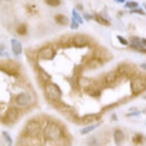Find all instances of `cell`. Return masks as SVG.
Here are the masks:
<instances>
[{"instance_id":"cell-8","label":"cell","mask_w":146,"mask_h":146,"mask_svg":"<svg viewBox=\"0 0 146 146\" xmlns=\"http://www.w3.org/2000/svg\"><path fill=\"white\" fill-rule=\"evenodd\" d=\"M116 71L119 76L132 77L135 74V67L129 64H121L118 66Z\"/></svg>"},{"instance_id":"cell-38","label":"cell","mask_w":146,"mask_h":146,"mask_svg":"<svg viewBox=\"0 0 146 146\" xmlns=\"http://www.w3.org/2000/svg\"><path fill=\"white\" fill-rule=\"evenodd\" d=\"M140 67H141V69L145 70H146V63H143V64H141V65H140Z\"/></svg>"},{"instance_id":"cell-27","label":"cell","mask_w":146,"mask_h":146,"mask_svg":"<svg viewBox=\"0 0 146 146\" xmlns=\"http://www.w3.org/2000/svg\"><path fill=\"white\" fill-rule=\"evenodd\" d=\"M44 2L50 7H58L60 5V0H44Z\"/></svg>"},{"instance_id":"cell-28","label":"cell","mask_w":146,"mask_h":146,"mask_svg":"<svg viewBox=\"0 0 146 146\" xmlns=\"http://www.w3.org/2000/svg\"><path fill=\"white\" fill-rule=\"evenodd\" d=\"M72 18H74L77 22H79L80 24H83V23H84L83 19H82L81 16L80 15L79 13H78L75 9H74L72 11Z\"/></svg>"},{"instance_id":"cell-2","label":"cell","mask_w":146,"mask_h":146,"mask_svg":"<svg viewBox=\"0 0 146 146\" xmlns=\"http://www.w3.org/2000/svg\"><path fill=\"white\" fill-rule=\"evenodd\" d=\"M44 92L45 96L49 100L54 103L60 102L62 92L60 87L56 84L48 82L45 84H44Z\"/></svg>"},{"instance_id":"cell-33","label":"cell","mask_w":146,"mask_h":146,"mask_svg":"<svg viewBox=\"0 0 146 146\" xmlns=\"http://www.w3.org/2000/svg\"><path fill=\"white\" fill-rule=\"evenodd\" d=\"M117 39L119 40V41L120 43L122 44H123V45H128V44H129L128 41H127L125 38H124L123 37H122V36L117 35Z\"/></svg>"},{"instance_id":"cell-15","label":"cell","mask_w":146,"mask_h":146,"mask_svg":"<svg viewBox=\"0 0 146 146\" xmlns=\"http://www.w3.org/2000/svg\"><path fill=\"white\" fill-rule=\"evenodd\" d=\"M103 64V61L101 60L100 59L96 58V57H94L91 59L86 62V67L90 70H94V69H97V68H100V67Z\"/></svg>"},{"instance_id":"cell-6","label":"cell","mask_w":146,"mask_h":146,"mask_svg":"<svg viewBox=\"0 0 146 146\" xmlns=\"http://www.w3.org/2000/svg\"><path fill=\"white\" fill-rule=\"evenodd\" d=\"M90 38L84 35H77L72 37V44L76 48H84L90 44Z\"/></svg>"},{"instance_id":"cell-24","label":"cell","mask_w":146,"mask_h":146,"mask_svg":"<svg viewBox=\"0 0 146 146\" xmlns=\"http://www.w3.org/2000/svg\"><path fill=\"white\" fill-rule=\"evenodd\" d=\"M95 20H96V22L97 23H99L101 25H103V26H110V22L106 19H104L103 16L100 15H95Z\"/></svg>"},{"instance_id":"cell-9","label":"cell","mask_w":146,"mask_h":146,"mask_svg":"<svg viewBox=\"0 0 146 146\" xmlns=\"http://www.w3.org/2000/svg\"><path fill=\"white\" fill-rule=\"evenodd\" d=\"M17 104L21 106H28L31 103L32 97L28 93H22L19 94L15 99Z\"/></svg>"},{"instance_id":"cell-21","label":"cell","mask_w":146,"mask_h":146,"mask_svg":"<svg viewBox=\"0 0 146 146\" xmlns=\"http://www.w3.org/2000/svg\"><path fill=\"white\" fill-rule=\"evenodd\" d=\"M54 20H55L56 23H58L60 25H67L68 23V18L66 15L62 14H58L54 16Z\"/></svg>"},{"instance_id":"cell-44","label":"cell","mask_w":146,"mask_h":146,"mask_svg":"<svg viewBox=\"0 0 146 146\" xmlns=\"http://www.w3.org/2000/svg\"></svg>"},{"instance_id":"cell-14","label":"cell","mask_w":146,"mask_h":146,"mask_svg":"<svg viewBox=\"0 0 146 146\" xmlns=\"http://www.w3.org/2000/svg\"><path fill=\"white\" fill-rule=\"evenodd\" d=\"M23 145L26 146H41V142L38 136H25Z\"/></svg>"},{"instance_id":"cell-32","label":"cell","mask_w":146,"mask_h":146,"mask_svg":"<svg viewBox=\"0 0 146 146\" xmlns=\"http://www.w3.org/2000/svg\"><path fill=\"white\" fill-rule=\"evenodd\" d=\"M79 22H77L76 20L74 19V18H72V22H71V25H70V29H78V27H79Z\"/></svg>"},{"instance_id":"cell-31","label":"cell","mask_w":146,"mask_h":146,"mask_svg":"<svg viewBox=\"0 0 146 146\" xmlns=\"http://www.w3.org/2000/svg\"><path fill=\"white\" fill-rule=\"evenodd\" d=\"M125 6L126 8H129V9H136L139 6V4L136 2H128V3H126Z\"/></svg>"},{"instance_id":"cell-17","label":"cell","mask_w":146,"mask_h":146,"mask_svg":"<svg viewBox=\"0 0 146 146\" xmlns=\"http://www.w3.org/2000/svg\"><path fill=\"white\" fill-rule=\"evenodd\" d=\"M11 45L12 50L15 55H19L22 52V45L21 42L17 39H12L11 40Z\"/></svg>"},{"instance_id":"cell-19","label":"cell","mask_w":146,"mask_h":146,"mask_svg":"<svg viewBox=\"0 0 146 146\" xmlns=\"http://www.w3.org/2000/svg\"><path fill=\"white\" fill-rule=\"evenodd\" d=\"M113 136H114V140H115V143L116 145L119 146L124 141L125 134L123 131H122L121 129L115 130L113 134Z\"/></svg>"},{"instance_id":"cell-43","label":"cell","mask_w":146,"mask_h":146,"mask_svg":"<svg viewBox=\"0 0 146 146\" xmlns=\"http://www.w3.org/2000/svg\"><path fill=\"white\" fill-rule=\"evenodd\" d=\"M145 9H146V5H145Z\"/></svg>"},{"instance_id":"cell-11","label":"cell","mask_w":146,"mask_h":146,"mask_svg":"<svg viewBox=\"0 0 146 146\" xmlns=\"http://www.w3.org/2000/svg\"><path fill=\"white\" fill-rule=\"evenodd\" d=\"M94 57L100 59L103 61L109 60L111 58V54L110 51H108L106 48H97L95 49V51L94 53Z\"/></svg>"},{"instance_id":"cell-29","label":"cell","mask_w":146,"mask_h":146,"mask_svg":"<svg viewBox=\"0 0 146 146\" xmlns=\"http://www.w3.org/2000/svg\"><path fill=\"white\" fill-rule=\"evenodd\" d=\"M3 135L4 137V139H5V141L7 142L8 146H12L13 141H12V139L10 136V135L9 134V132L4 131V132H3Z\"/></svg>"},{"instance_id":"cell-41","label":"cell","mask_w":146,"mask_h":146,"mask_svg":"<svg viewBox=\"0 0 146 146\" xmlns=\"http://www.w3.org/2000/svg\"><path fill=\"white\" fill-rule=\"evenodd\" d=\"M21 146H26V145H23V144H22V145Z\"/></svg>"},{"instance_id":"cell-25","label":"cell","mask_w":146,"mask_h":146,"mask_svg":"<svg viewBox=\"0 0 146 146\" xmlns=\"http://www.w3.org/2000/svg\"><path fill=\"white\" fill-rule=\"evenodd\" d=\"M131 43H132V46L135 47V48H141V49H143V48L141 47V39L138 38V37H132L131 38Z\"/></svg>"},{"instance_id":"cell-13","label":"cell","mask_w":146,"mask_h":146,"mask_svg":"<svg viewBox=\"0 0 146 146\" xmlns=\"http://www.w3.org/2000/svg\"><path fill=\"white\" fill-rule=\"evenodd\" d=\"M94 84V80L90 79V78H87V77H80L77 79V85H78V86H80V88H83L85 91L87 89L90 88Z\"/></svg>"},{"instance_id":"cell-10","label":"cell","mask_w":146,"mask_h":146,"mask_svg":"<svg viewBox=\"0 0 146 146\" xmlns=\"http://www.w3.org/2000/svg\"><path fill=\"white\" fill-rule=\"evenodd\" d=\"M119 75L117 73L116 70H113L107 73L106 74L105 77H104V84L108 86H114L116 83V81L119 79Z\"/></svg>"},{"instance_id":"cell-7","label":"cell","mask_w":146,"mask_h":146,"mask_svg":"<svg viewBox=\"0 0 146 146\" xmlns=\"http://www.w3.org/2000/svg\"><path fill=\"white\" fill-rule=\"evenodd\" d=\"M19 110L16 108L10 107L5 111V115L3 116V122L5 123H13L19 118Z\"/></svg>"},{"instance_id":"cell-42","label":"cell","mask_w":146,"mask_h":146,"mask_svg":"<svg viewBox=\"0 0 146 146\" xmlns=\"http://www.w3.org/2000/svg\"><path fill=\"white\" fill-rule=\"evenodd\" d=\"M145 99H146V96H145Z\"/></svg>"},{"instance_id":"cell-1","label":"cell","mask_w":146,"mask_h":146,"mask_svg":"<svg viewBox=\"0 0 146 146\" xmlns=\"http://www.w3.org/2000/svg\"><path fill=\"white\" fill-rule=\"evenodd\" d=\"M63 131L61 127L54 122H48L44 129V135L48 140L57 141L61 138Z\"/></svg>"},{"instance_id":"cell-34","label":"cell","mask_w":146,"mask_h":146,"mask_svg":"<svg viewBox=\"0 0 146 146\" xmlns=\"http://www.w3.org/2000/svg\"><path fill=\"white\" fill-rule=\"evenodd\" d=\"M131 13H137V14H141V15H145V12H143V10L141 9H134L131 11Z\"/></svg>"},{"instance_id":"cell-26","label":"cell","mask_w":146,"mask_h":146,"mask_svg":"<svg viewBox=\"0 0 146 146\" xmlns=\"http://www.w3.org/2000/svg\"><path fill=\"white\" fill-rule=\"evenodd\" d=\"M17 33L20 35H25L27 33V27L25 25L22 24L17 28Z\"/></svg>"},{"instance_id":"cell-12","label":"cell","mask_w":146,"mask_h":146,"mask_svg":"<svg viewBox=\"0 0 146 146\" xmlns=\"http://www.w3.org/2000/svg\"><path fill=\"white\" fill-rule=\"evenodd\" d=\"M0 70L9 75H14L17 74V67L13 62L3 63L0 64Z\"/></svg>"},{"instance_id":"cell-5","label":"cell","mask_w":146,"mask_h":146,"mask_svg":"<svg viewBox=\"0 0 146 146\" xmlns=\"http://www.w3.org/2000/svg\"><path fill=\"white\" fill-rule=\"evenodd\" d=\"M56 52L52 46L47 45L41 48L38 51V57L42 60H50L55 57Z\"/></svg>"},{"instance_id":"cell-36","label":"cell","mask_w":146,"mask_h":146,"mask_svg":"<svg viewBox=\"0 0 146 146\" xmlns=\"http://www.w3.org/2000/svg\"><path fill=\"white\" fill-rule=\"evenodd\" d=\"M140 114V113L139 112H137V113H129V114H127V116H133V115H135V116H136V115H139Z\"/></svg>"},{"instance_id":"cell-18","label":"cell","mask_w":146,"mask_h":146,"mask_svg":"<svg viewBox=\"0 0 146 146\" xmlns=\"http://www.w3.org/2000/svg\"><path fill=\"white\" fill-rule=\"evenodd\" d=\"M58 105L56 106V108L58 109V111L64 114H70L72 112H74V109L70 106L67 105L65 103H61L58 102Z\"/></svg>"},{"instance_id":"cell-35","label":"cell","mask_w":146,"mask_h":146,"mask_svg":"<svg viewBox=\"0 0 146 146\" xmlns=\"http://www.w3.org/2000/svg\"><path fill=\"white\" fill-rule=\"evenodd\" d=\"M44 146H56L55 144L54 143V141H50V140H48L45 142V145Z\"/></svg>"},{"instance_id":"cell-37","label":"cell","mask_w":146,"mask_h":146,"mask_svg":"<svg viewBox=\"0 0 146 146\" xmlns=\"http://www.w3.org/2000/svg\"><path fill=\"white\" fill-rule=\"evenodd\" d=\"M141 44H142V45L145 46L146 47V38L141 39Z\"/></svg>"},{"instance_id":"cell-40","label":"cell","mask_w":146,"mask_h":146,"mask_svg":"<svg viewBox=\"0 0 146 146\" xmlns=\"http://www.w3.org/2000/svg\"><path fill=\"white\" fill-rule=\"evenodd\" d=\"M3 49H0V56H3Z\"/></svg>"},{"instance_id":"cell-22","label":"cell","mask_w":146,"mask_h":146,"mask_svg":"<svg viewBox=\"0 0 146 146\" xmlns=\"http://www.w3.org/2000/svg\"><path fill=\"white\" fill-rule=\"evenodd\" d=\"M39 74V79L40 80L43 82L44 84H45L46 83H48V82H50V76L48 74L47 72H45L44 70L40 69L38 72Z\"/></svg>"},{"instance_id":"cell-30","label":"cell","mask_w":146,"mask_h":146,"mask_svg":"<svg viewBox=\"0 0 146 146\" xmlns=\"http://www.w3.org/2000/svg\"><path fill=\"white\" fill-rule=\"evenodd\" d=\"M143 141V136H142V135L141 134H136L135 135V136L133 137V139H132V141L135 144H140Z\"/></svg>"},{"instance_id":"cell-3","label":"cell","mask_w":146,"mask_h":146,"mask_svg":"<svg viewBox=\"0 0 146 146\" xmlns=\"http://www.w3.org/2000/svg\"><path fill=\"white\" fill-rule=\"evenodd\" d=\"M131 90L133 94L138 95L146 90V77H136L131 81Z\"/></svg>"},{"instance_id":"cell-20","label":"cell","mask_w":146,"mask_h":146,"mask_svg":"<svg viewBox=\"0 0 146 146\" xmlns=\"http://www.w3.org/2000/svg\"><path fill=\"white\" fill-rule=\"evenodd\" d=\"M86 92L90 96H93V97H98V96H100V95L101 94L100 89L99 88V86L95 84V83L90 88L87 89Z\"/></svg>"},{"instance_id":"cell-4","label":"cell","mask_w":146,"mask_h":146,"mask_svg":"<svg viewBox=\"0 0 146 146\" xmlns=\"http://www.w3.org/2000/svg\"><path fill=\"white\" fill-rule=\"evenodd\" d=\"M41 126L40 122L36 121V120L29 121L27 123L25 129V135H28V136H38L40 132H41Z\"/></svg>"},{"instance_id":"cell-39","label":"cell","mask_w":146,"mask_h":146,"mask_svg":"<svg viewBox=\"0 0 146 146\" xmlns=\"http://www.w3.org/2000/svg\"><path fill=\"white\" fill-rule=\"evenodd\" d=\"M115 1L119 3H125V0H115Z\"/></svg>"},{"instance_id":"cell-16","label":"cell","mask_w":146,"mask_h":146,"mask_svg":"<svg viewBox=\"0 0 146 146\" xmlns=\"http://www.w3.org/2000/svg\"><path fill=\"white\" fill-rule=\"evenodd\" d=\"M100 119V115L99 114H87V115H84L80 119V122L82 124L86 125L95 122V121H98Z\"/></svg>"},{"instance_id":"cell-23","label":"cell","mask_w":146,"mask_h":146,"mask_svg":"<svg viewBox=\"0 0 146 146\" xmlns=\"http://www.w3.org/2000/svg\"><path fill=\"white\" fill-rule=\"evenodd\" d=\"M101 122H98V123H96V124H94V125H88V126L85 127L83 129L80 131V133L82 135H86L90 133V132H93L94 130H95L99 126V125H100Z\"/></svg>"}]
</instances>
